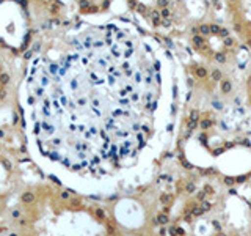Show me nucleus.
Instances as JSON below:
<instances>
[{
  "instance_id": "1",
  "label": "nucleus",
  "mask_w": 251,
  "mask_h": 236,
  "mask_svg": "<svg viewBox=\"0 0 251 236\" xmlns=\"http://www.w3.org/2000/svg\"><path fill=\"white\" fill-rule=\"evenodd\" d=\"M75 43L57 66L52 102L71 136L61 164L93 177L140 167L171 118L173 84L160 49L140 30L116 24Z\"/></svg>"
},
{
  "instance_id": "2",
  "label": "nucleus",
  "mask_w": 251,
  "mask_h": 236,
  "mask_svg": "<svg viewBox=\"0 0 251 236\" xmlns=\"http://www.w3.org/2000/svg\"><path fill=\"white\" fill-rule=\"evenodd\" d=\"M11 82V76L6 71V68L3 66L2 60H0V101H3L8 96V90L6 87Z\"/></svg>"
},
{
  "instance_id": "3",
  "label": "nucleus",
  "mask_w": 251,
  "mask_h": 236,
  "mask_svg": "<svg viewBox=\"0 0 251 236\" xmlns=\"http://www.w3.org/2000/svg\"><path fill=\"white\" fill-rule=\"evenodd\" d=\"M21 199H22L24 203H33L35 202V194L33 192H24Z\"/></svg>"
},
{
  "instance_id": "4",
  "label": "nucleus",
  "mask_w": 251,
  "mask_h": 236,
  "mask_svg": "<svg viewBox=\"0 0 251 236\" xmlns=\"http://www.w3.org/2000/svg\"><path fill=\"white\" fill-rule=\"evenodd\" d=\"M13 217H14V219H18V217H19V211H13Z\"/></svg>"
},
{
  "instance_id": "5",
  "label": "nucleus",
  "mask_w": 251,
  "mask_h": 236,
  "mask_svg": "<svg viewBox=\"0 0 251 236\" xmlns=\"http://www.w3.org/2000/svg\"><path fill=\"white\" fill-rule=\"evenodd\" d=\"M10 236H18V233H10Z\"/></svg>"
}]
</instances>
